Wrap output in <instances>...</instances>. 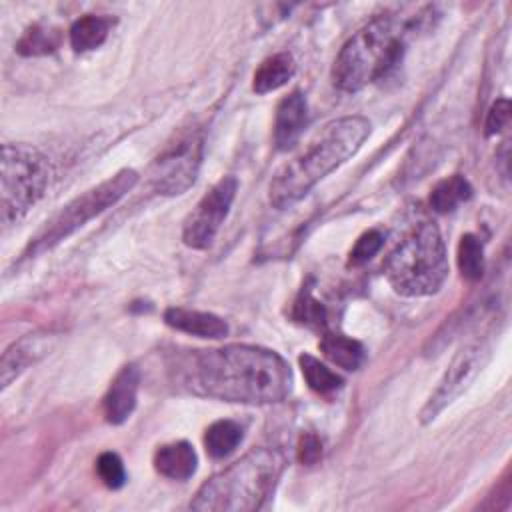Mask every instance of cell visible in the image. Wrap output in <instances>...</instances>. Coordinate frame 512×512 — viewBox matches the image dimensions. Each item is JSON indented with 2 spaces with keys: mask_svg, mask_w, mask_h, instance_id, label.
Returning <instances> with one entry per match:
<instances>
[{
  "mask_svg": "<svg viewBox=\"0 0 512 512\" xmlns=\"http://www.w3.org/2000/svg\"><path fill=\"white\" fill-rule=\"evenodd\" d=\"M446 276V246L432 222L412 228L386 260V278L402 296H430L442 288Z\"/></svg>",
  "mask_w": 512,
  "mask_h": 512,
  "instance_id": "obj_5",
  "label": "cell"
},
{
  "mask_svg": "<svg viewBox=\"0 0 512 512\" xmlns=\"http://www.w3.org/2000/svg\"><path fill=\"white\" fill-rule=\"evenodd\" d=\"M488 350L490 348H488L486 340L478 338V340L466 344L454 356L448 370L440 378L436 390L430 394L424 408L420 410V422L422 424L432 422L446 406H450L470 386V382L476 378V374L484 366V362L490 354Z\"/></svg>",
  "mask_w": 512,
  "mask_h": 512,
  "instance_id": "obj_10",
  "label": "cell"
},
{
  "mask_svg": "<svg viewBox=\"0 0 512 512\" xmlns=\"http://www.w3.org/2000/svg\"><path fill=\"white\" fill-rule=\"evenodd\" d=\"M164 322L180 332L198 336V338H210V340H220L228 334V324L210 312H200V310H190V308H168L164 312Z\"/></svg>",
  "mask_w": 512,
  "mask_h": 512,
  "instance_id": "obj_13",
  "label": "cell"
},
{
  "mask_svg": "<svg viewBox=\"0 0 512 512\" xmlns=\"http://www.w3.org/2000/svg\"><path fill=\"white\" fill-rule=\"evenodd\" d=\"M46 352V338L38 334H28L22 340L14 342L6 352L2 354V364H0V380L2 388H8L10 382L20 376L30 364H34L42 354Z\"/></svg>",
  "mask_w": 512,
  "mask_h": 512,
  "instance_id": "obj_14",
  "label": "cell"
},
{
  "mask_svg": "<svg viewBox=\"0 0 512 512\" xmlns=\"http://www.w3.org/2000/svg\"><path fill=\"white\" fill-rule=\"evenodd\" d=\"M458 268L466 280H480L484 272L482 242L474 234H464L458 244Z\"/></svg>",
  "mask_w": 512,
  "mask_h": 512,
  "instance_id": "obj_23",
  "label": "cell"
},
{
  "mask_svg": "<svg viewBox=\"0 0 512 512\" xmlns=\"http://www.w3.org/2000/svg\"><path fill=\"white\" fill-rule=\"evenodd\" d=\"M296 456H298V462H300V464H306V466L316 464V462L320 460V456H322V440L318 438V434H314V432H304V434L298 438Z\"/></svg>",
  "mask_w": 512,
  "mask_h": 512,
  "instance_id": "obj_28",
  "label": "cell"
},
{
  "mask_svg": "<svg viewBox=\"0 0 512 512\" xmlns=\"http://www.w3.org/2000/svg\"><path fill=\"white\" fill-rule=\"evenodd\" d=\"M508 120H510V102H508V98H498L488 110L484 134L494 136V134L502 132L504 126L508 124Z\"/></svg>",
  "mask_w": 512,
  "mask_h": 512,
  "instance_id": "obj_27",
  "label": "cell"
},
{
  "mask_svg": "<svg viewBox=\"0 0 512 512\" xmlns=\"http://www.w3.org/2000/svg\"><path fill=\"white\" fill-rule=\"evenodd\" d=\"M382 244H384V236H382V232L380 230H368V232H364L358 240H356V244L352 246V250H350V264L352 266H360V264H364V262H368L370 258H374L376 254H378V250L382 248Z\"/></svg>",
  "mask_w": 512,
  "mask_h": 512,
  "instance_id": "obj_26",
  "label": "cell"
},
{
  "mask_svg": "<svg viewBox=\"0 0 512 512\" xmlns=\"http://www.w3.org/2000/svg\"><path fill=\"white\" fill-rule=\"evenodd\" d=\"M292 316L296 322L310 326V328H324L326 326V308L312 296V292L306 288L296 298Z\"/></svg>",
  "mask_w": 512,
  "mask_h": 512,
  "instance_id": "obj_24",
  "label": "cell"
},
{
  "mask_svg": "<svg viewBox=\"0 0 512 512\" xmlns=\"http://www.w3.org/2000/svg\"><path fill=\"white\" fill-rule=\"evenodd\" d=\"M298 364L302 368V374H304L308 386L316 394L328 396V394L336 392L338 388H342V378L336 372H332L324 362L314 358L312 354H300Z\"/></svg>",
  "mask_w": 512,
  "mask_h": 512,
  "instance_id": "obj_21",
  "label": "cell"
},
{
  "mask_svg": "<svg viewBox=\"0 0 512 512\" xmlns=\"http://www.w3.org/2000/svg\"><path fill=\"white\" fill-rule=\"evenodd\" d=\"M320 350L332 364L344 370H358L364 362V346L344 334L326 332L320 340Z\"/></svg>",
  "mask_w": 512,
  "mask_h": 512,
  "instance_id": "obj_17",
  "label": "cell"
},
{
  "mask_svg": "<svg viewBox=\"0 0 512 512\" xmlns=\"http://www.w3.org/2000/svg\"><path fill=\"white\" fill-rule=\"evenodd\" d=\"M308 120V106L302 92L294 90L284 96L276 106L274 118V144L278 150H288L300 138Z\"/></svg>",
  "mask_w": 512,
  "mask_h": 512,
  "instance_id": "obj_11",
  "label": "cell"
},
{
  "mask_svg": "<svg viewBox=\"0 0 512 512\" xmlns=\"http://www.w3.org/2000/svg\"><path fill=\"white\" fill-rule=\"evenodd\" d=\"M196 452L188 442L164 444L154 454V468L170 480H188L196 472Z\"/></svg>",
  "mask_w": 512,
  "mask_h": 512,
  "instance_id": "obj_15",
  "label": "cell"
},
{
  "mask_svg": "<svg viewBox=\"0 0 512 512\" xmlns=\"http://www.w3.org/2000/svg\"><path fill=\"white\" fill-rule=\"evenodd\" d=\"M296 72V62L288 52H278L268 56L254 72L252 88L256 94H268L284 86Z\"/></svg>",
  "mask_w": 512,
  "mask_h": 512,
  "instance_id": "obj_16",
  "label": "cell"
},
{
  "mask_svg": "<svg viewBox=\"0 0 512 512\" xmlns=\"http://www.w3.org/2000/svg\"><path fill=\"white\" fill-rule=\"evenodd\" d=\"M136 182H138V174L134 170L124 168L116 172L112 178L76 196L50 222H46L42 232L30 242L26 256H32V254L36 256L40 252L54 248L62 240H66L70 234L82 228L88 220H92L94 216L114 206L122 196H126L134 188Z\"/></svg>",
  "mask_w": 512,
  "mask_h": 512,
  "instance_id": "obj_7",
  "label": "cell"
},
{
  "mask_svg": "<svg viewBox=\"0 0 512 512\" xmlns=\"http://www.w3.org/2000/svg\"><path fill=\"white\" fill-rule=\"evenodd\" d=\"M202 148V136L196 132H190L170 144L152 164V186L166 196L184 194L198 176Z\"/></svg>",
  "mask_w": 512,
  "mask_h": 512,
  "instance_id": "obj_8",
  "label": "cell"
},
{
  "mask_svg": "<svg viewBox=\"0 0 512 512\" xmlns=\"http://www.w3.org/2000/svg\"><path fill=\"white\" fill-rule=\"evenodd\" d=\"M186 384L198 394L226 402L270 404L288 396L292 372L274 350L228 344L198 350L186 366Z\"/></svg>",
  "mask_w": 512,
  "mask_h": 512,
  "instance_id": "obj_1",
  "label": "cell"
},
{
  "mask_svg": "<svg viewBox=\"0 0 512 512\" xmlns=\"http://www.w3.org/2000/svg\"><path fill=\"white\" fill-rule=\"evenodd\" d=\"M238 182L234 176L218 180L186 216L182 226V240L194 250H204L216 238L222 222L228 216L232 200L236 196Z\"/></svg>",
  "mask_w": 512,
  "mask_h": 512,
  "instance_id": "obj_9",
  "label": "cell"
},
{
  "mask_svg": "<svg viewBox=\"0 0 512 512\" xmlns=\"http://www.w3.org/2000/svg\"><path fill=\"white\" fill-rule=\"evenodd\" d=\"M470 196H472V186H470V182H468L464 176L454 174V176H450V178L440 180V182L434 186V190H432V194H430V206H432L436 212L444 214V212H452L458 204L466 202Z\"/></svg>",
  "mask_w": 512,
  "mask_h": 512,
  "instance_id": "obj_20",
  "label": "cell"
},
{
  "mask_svg": "<svg viewBox=\"0 0 512 512\" xmlns=\"http://www.w3.org/2000/svg\"><path fill=\"white\" fill-rule=\"evenodd\" d=\"M284 456L274 448H252L240 460L208 478L190 508L204 512H254L274 492Z\"/></svg>",
  "mask_w": 512,
  "mask_h": 512,
  "instance_id": "obj_3",
  "label": "cell"
},
{
  "mask_svg": "<svg viewBox=\"0 0 512 512\" xmlns=\"http://www.w3.org/2000/svg\"><path fill=\"white\" fill-rule=\"evenodd\" d=\"M408 24L394 16H378L352 34L340 48L332 82L342 92H358L374 80L384 78L400 64Z\"/></svg>",
  "mask_w": 512,
  "mask_h": 512,
  "instance_id": "obj_4",
  "label": "cell"
},
{
  "mask_svg": "<svg viewBox=\"0 0 512 512\" xmlns=\"http://www.w3.org/2000/svg\"><path fill=\"white\" fill-rule=\"evenodd\" d=\"M50 180L48 160L28 144L2 146V188L0 206L6 226L18 222L44 194Z\"/></svg>",
  "mask_w": 512,
  "mask_h": 512,
  "instance_id": "obj_6",
  "label": "cell"
},
{
  "mask_svg": "<svg viewBox=\"0 0 512 512\" xmlns=\"http://www.w3.org/2000/svg\"><path fill=\"white\" fill-rule=\"evenodd\" d=\"M60 44V32L48 26L28 28L16 44V52L22 56H44L52 54Z\"/></svg>",
  "mask_w": 512,
  "mask_h": 512,
  "instance_id": "obj_22",
  "label": "cell"
},
{
  "mask_svg": "<svg viewBox=\"0 0 512 512\" xmlns=\"http://www.w3.org/2000/svg\"><path fill=\"white\" fill-rule=\"evenodd\" d=\"M96 470H98V476L100 480L112 488V490H118L124 486L126 482V470H124V464L120 460L118 454L114 452H102L96 460Z\"/></svg>",
  "mask_w": 512,
  "mask_h": 512,
  "instance_id": "obj_25",
  "label": "cell"
},
{
  "mask_svg": "<svg viewBox=\"0 0 512 512\" xmlns=\"http://www.w3.org/2000/svg\"><path fill=\"white\" fill-rule=\"evenodd\" d=\"M368 134L370 122L362 116L328 122L302 154L278 170L270 184V202L280 210L296 204L316 182L352 158Z\"/></svg>",
  "mask_w": 512,
  "mask_h": 512,
  "instance_id": "obj_2",
  "label": "cell"
},
{
  "mask_svg": "<svg viewBox=\"0 0 512 512\" xmlns=\"http://www.w3.org/2000/svg\"><path fill=\"white\" fill-rule=\"evenodd\" d=\"M242 442V426L234 420H218L206 428L204 446L212 458H226Z\"/></svg>",
  "mask_w": 512,
  "mask_h": 512,
  "instance_id": "obj_19",
  "label": "cell"
},
{
  "mask_svg": "<svg viewBox=\"0 0 512 512\" xmlns=\"http://www.w3.org/2000/svg\"><path fill=\"white\" fill-rule=\"evenodd\" d=\"M140 384V372L134 364L124 366L112 380L104 396V416L110 424H122L128 420L136 406V394Z\"/></svg>",
  "mask_w": 512,
  "mask_h": 512,
  "instance_id": "obj_12",
  "label": "cell"
},
{
  "mask_svg": "<svg viewBox=\"0 0 512 512\" xmlns=\"http://www.w3.org/2000/svg\"><path fill=\"white\" fill-rule=\"evenodd\" d=\"M110 30V20L94 14L78 18L70 28V44L76 52H88L98 48Z\"/></svg>",
  "mask_w": 512,
  "mask_h": 512,
  "instance_id": "obj_18",
  "label": "cell"
}]
</instances>
